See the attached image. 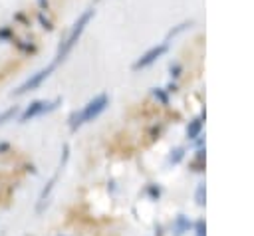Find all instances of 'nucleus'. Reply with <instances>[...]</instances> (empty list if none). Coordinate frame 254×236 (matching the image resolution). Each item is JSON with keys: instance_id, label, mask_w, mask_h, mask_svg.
<instances>
[{"instance_id": "f257e3e1", "label": "nucleus", "mask_w": 254, "mask_h": 236, "mask_svg": "<svg viewBox=\"0 0 254 236\" xmlns=\"http://www.w3.org/2000/svg\"><path fill=\"white\" fill-rule=\"evenodd\" d=\"M95 16V10L93 8H87L83 14H79V18L73 22V26L69 28V32L62 38V42H60V46H58V52H56V58H54V61H52V65L54 67H58L69 54H71V50L75 48V44L79 42V38H81V34L85 32V28H87V24L91 22V18Z\"/></svg>"}, {"instance_id": "f03ea898", "label": "nucleus", "mask_w": 254, "mask_h": 236, "mask_svg": "<svg viewBox=\"0 0 254 236\" xmlns=\"http://www.w3.org/2000/svg\"><path fill=\"white\" fill-rule=\"evenodd\" d=\"M107 105H109L107 93H99V95L91 97L79 111H75V113L69 115V129H71V131H77L81 125H85V123L97 119V117L107 109Z\"/></svg>"}, {"instance_id": "7ed1b4c3", "label": "nucleus", "mask_w": 254, "mask_h": 236, "mask_svg": "<svg viewBox=\"0 0 254 236\" xmlns=\"http://www.w3.org/2000/svg\"><path fill=\"white\" fill-rule=\"evenodd\" d=\"M60 103H62V97H56V99H36V101H32V103L20 113V123H28V121L34 119V117L52 113L54 109H58Z\"/></svg>"}, {"instance_id": "20e7f679", "label": "nucleus", "mask_w": 254, "mask_h": 236, "mask_svg": "<svg viewBox=\"0 0 254 236\" xmlns=\"http://www.w3.org/2000/svg\"><path fill=\"white\" fill-rule=\"evenodd\" d=\"M56 67L50 63V65H46V67H42L40 71H36V73H32L24 83H20L14 91H12V95H24V93H28V91H34V89H38L50 75H52V71H54Z\"/></svg>"}, {"instance_id": "39448f33", "label": "nucleus", "mask_w": 254, "mask_h": 236, "mask_svg": "<svg viewBox=\"0 0 254 236\" xmlns=\"http://www.w3.org/2000/svg\"><path fill=\"white\" fill-rule=\"evenodd\" d=\"M167 52H169V42L165 40V42H161V44H157V46L149 48L145 54H141V56L137 58V61L133 63V69H135V71H139V69H145V67L153 65V63H155L159 58H163Z\"/></svg>"}, {"instance_id": "423d86ee", "label": "nucleus", "mask_w": 254, "mask_h": 236, "mask_svg": "<svg viewBox=\"0 0 254 236\" xmlns=\"http://www.w3.org/2000/svg\"><path fill=\"white\" fill-rule=\"evenodd\" d=\"M202 127H204V111L200 113V117H194L192 121H189V127H187V139L194 141L202 135Z\"/></svg>"}, {"instance_id": "0eeeda50", "label": "nucleus", "mask_w": 254, "mask_h": 236, "mask_svg": "<svg viewBox=\"0 0 254 236\" xmlns=\"http://www.w3.org/2000/svg\"><path fill=\"white\" fill-rule=\"evenodd\" d=\"M192 228V222L189 220V216H185V214H179L177 218H175V222H173V234L175 236H183L185 232H189Z\"/></svg>"}, {"instance_id": "6e6552de", "label": "nucleus", "mask_w": 254, "mask_h": 236, "mask_svg": "<svg viewBox=\"0 0 254 236\" xmlns=\"http://www.w3.org/2000/svg\"><path fill=\"white\" fill-rule=\"evenodd\" d=\"M194 202H196V206H204V202H206V186H204V182L196 184V188H194Z\"/></svg>"}, {"instance_id": "1a4fd4ad", "label": "nucleus", "mask_w": 254, "mask_h": 236, "mask_svg": "<svg viewBox=\"0 0 254 236\" xmlns=\"http://www.w3.org/2000/svg\"><path fill=\"white\" fill-rule=\"evenodd\" d=\"M151 93H153V97H155L161 105H169V91H167V89H163V87H153Z\"/></svg>"}, {"instance_id": "9d476101", "label": "nucleus", "mask_w": 254, "mask_h": 236, "mask_svg": "<svg viewBox=\"0 0 254 236\" xmlns=\"http://www.w3.org/2000/svg\"><path fill=\"white\" fill-rule=\"evenodd\" d=\"M14 44H16V48L20 50V52H24V54H34L36 52V46L32 44V42H26V40H12Z\"/></svg>"}, {"instance_id": "9b49d317", "label": "nucleus", "mask_w": 254, "mask_h": 236, "mask_svg": "<svg viewBox=\"0 0 254 236\" xmlns=\"http://www.w3.org/2000/svg\"><path fill=\"white\" fill-rule=\"evenodd\" d=\"M183 157H185V147L173 149L171 155H169V165H179V163L183 161Z\"/></svg>"}, {"instance_id": "f8f14e48", "label": "nucleus", "mask_w": 254, "mask_h": 236, "mask_svg": "<svg viewBox=\"0 0 254 236\" xmlns=\"http://www.w3.org/2000/svg\"><path fill=\"white\" fill-rule=\"evenodd\" d=\"M16 115H18V107H16V105L8 107L6 111H2V113H0V125H4V123H8V121H12Z\"/></svg>"}, {"instance_id": "ddd939ff", "label": "nucleus", "mask_w": 254, "mask_h": 236, "mask_svg": "<svg viewBox=\"0 0 254 236\" xmlns=\"http://www.w3.org/2000/svg\"><path fill=\"white\" fill-rule=\"evenodd\" d=\"M190 26H192V22H181V24H177L175 28H171V30H169V34H167V40H169V38H175L177 34L185 32V30H187V28H190Z\"/></svg>"}, {"instance_id": "4468645a", "label": "nucleus", "mask_w": 254, "mask_h": 236, "mask_svg": "<svg viewBox=\"0 0 254 236\" xmlns=\"http://www.w3.org/2000/svg\"><path fill=\"white\" fill-rule=\"evenodd\" d=\"M38 22L42 24V28H44V30H48V32H52V30H54V24H52V20L44 14V10H40V12H38Z\"/></svg>"}, {"instance_id": "2eb2a0df", "label": "nucleus", "mask_w": 254, "mask_h": 236, "mask_svg": "<svg viewBox=\"0 0 254 236\" xmlns=\"http://www.w3.org/2000/svg\"><path fill=\"white\" fill-rule=\"evenodd\" d=\"M192 230H194V236H206V222H204V218H198L192 224Z\"/></svg>"}, {"instance_id": "dca6fc26", "label": "nucleus", "mask_w": 254, "mask_h": 236, "mask_svg": "<svg viewBox=\"0 0 254 236\" xmlns=\"http://www.w3.org/2000/svg\"><path fill=\"white\" fill-rule=\"evenodd\" d=\"M12 40H14L12 30H10L8 26H2V28H0V42H12Z\"/></svg>"}, {"instance_id": "f3484780", "label": "nucleus", "mask_w": 254, "mask_h": 236, "mask_svg": "<svg viewBox=\"0 0 254 236\" xmlns=\"http://www.w3.org/2000/svg\"><path fill=\"white\" fill-rule=\"evenodd\" d=\"M147 194L153 198V200H157L159 196H161V186H157V184H147Z\"/></svg>"}, {"instance_id": "a211bd4d", "label": "nucleus", "mask_w": 254, "mask_h": 236, "mask_svg": "<svg viewBox=\"0 0 254 236\" xmlns=\"http://www.w3.org/2000/svg\"><path fill=\"white\" fill-rule=\"evenodd\" d=\"M169 71H171V77H175V79H177V77L181 75L183 67H181V63H177V61H175V63H171V65H169Z\"/></svg>"}, {"instance_id": "6ab92c4d", "label": "nucleus", "mask_w": 254, "mask_h": 236, "mask_svg": "<svg viewBox=\"0 0 254 236\" xmlns=\"http://www.w3.org/2000/svg\"><path fill=\"white\" fill-rule=\"evenodd\" d=\"M4 151H10V145L8 143H0V153H4Z\"/></svg>"}, {"instance_id": "aec40b11", "label": "nucleus", "mask_w": 254, "mask_h": 236, "mask_svg": "<svg viewBox=\"0 0 254 236\" xmlns=\"http://www.w3.org/2000/svg\"><path fill=\"white\" fill-rule=\"evenodd\" d=\"M38 4H40V8H42V10H46V8H48V0H38Z\"/></svg>"}]
</instances>
